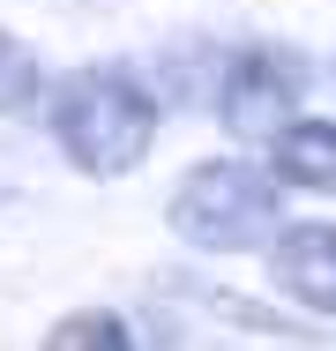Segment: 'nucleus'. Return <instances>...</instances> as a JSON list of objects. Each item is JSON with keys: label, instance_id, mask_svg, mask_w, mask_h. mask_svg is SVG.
Segmentation results:
<instances>
[{"label": "nucleus", "instance_id": "nucleus-3", "mask_svg": "<svg viewBox=\"0 0 336 351\" xmlns=\"http://www.w3.org/2000/svg\"><path fill=\"white\" fill-rule=\"evenodd\" d=\"M307 53H291V45H239V53H224V68H217V90H209V105H217V128L232 142H269L276 128H291L299 120V97H307Z\"/></svg>", "mask_w": 336, "mask_h": 351}, {"label": "nucleus", "instance_id": "nucleus-8", "mask_svg": "<svg viewBox=\"0 0 336 351\" xmlns=\"http://www.w3.org/2000/svg\"><path fill=\"white\" fill-rule=\"evenodd\" d=\"M329 75H336V68H329Z\"/></svg>", "mask_w": 336, "mask_h": 351}, {"label": "nucleus", "instance_id": "nucleus-5", "mask_svg": "<svg viewBox=\"0 0 336 351\" xmlns=\"http://www.w3.org/2000/svg\"><path fill=\"white\" fill-rule=\"evenodd\" d=\"M269 172L299 195H336V120L299 112L291 128L269 135Z\"/></svg>", "mask_w": 336, "mask_h": 351}, {"label": "nucleus", "instance_id": "nucleus-1", "mask_svg": "<svg viewBox=\"0 0 336 351\" xmlns=\"http://www.w3.org/2000/svg\"><path fill=\"white\" fill-rule=\"evenodd\" d=\"M165 97L128 60H82L45 82V135L82 180H128L157 149Z\"/></svg>", "mask_w": 336, "mask_h": 351}, {"label": "nucleus", "instance_id": "nucleus-7", "mask_svg": "<svg viewBox=\"0 0 336 351\" xmlns=\"http://www.w3.org/2000/svg\"><path fill=\"white\" fill-rule=\"evenodd\" d=\"M30 105H45V68H38V53L15 30H0V120L30 112Z\"/></svg>", "mask_w": 336, "mask_h": 351}, {"label": "nucleus", "instance_id": "nucleus-2", "mask_svg": "<svg viewBox=\"0 0 336 351\" xmlns=\"http://www.w3.org/2000/svg\"><path fill=\"white\" fill-rule=\"evenodd\" d=\"M165 224L195 254H254L284 232V180L247 157H202L165 195Z\"/></svg>", "mask_w": 336, "mask_h": 351}, {"label": "nucleus", "instance_id": "nucleus-6", "mask_svg": "<svg viewBox=\"0 0 336 351\" xmlns=\"http://www.w3.org/2000/svg\"><path fill=\"white\" fill-rule=\"evenodd\" d=\"M45 351H142L128 329V314H112V306H75L60 314L53 329H45Z\"/></svg>", "mask_w": 336, "mask_h": 351}, {"label": "nucleus", "instance_id": "nucleus-4", "mask_svg": "<svg viewBox=\"0 0 336 351\" xmlns=\"http://www.w3.org/2000/svg\"><path fill=\"white\" fill-rule=\"evenodd\" d=\"M269 284L291 306L336 322V224H284L269 239Z\"/></svg>", "mask_w": 336, "mask_h": 351}]
</instances>
